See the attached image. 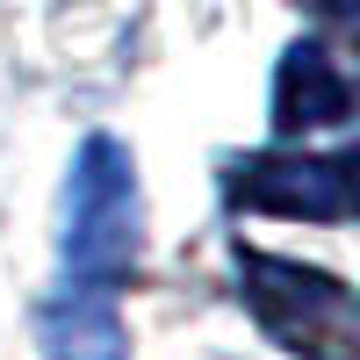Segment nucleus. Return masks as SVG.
Returning <instances> with one entry per match:
<instances>
[{"mask_svg":"<svg viewBox=\"0 0 360 360\" xmlns=\"http://www.w3.org/2000/svg\"><path fill=\"white\" fill-rule=\"evenodd\" d=\"M44 353L51 360H130L123 324H115V295L65 288L58 303H44Z\"/></svg>","mask_w":360,"mask_h":360,"instance_id":"nucleus-5","label":"nucleus"},{"mask_svg":"<svg viewBox=\"0 0 360 360\" xmlns=\"http://www.w3.org/2000/svg\"><path fill=\"white\" fill-rule=\"evenodd\" d=\"M238 281H245L259 324L274 332L288 353L303 360H353V288L324 266H295V259H266V252H238Z\"/></svg>","mask_w":360,"mask_h":360,"instance_id":"nucleus-2","label":"nucleus"},{"mask_svg":"<svg viewBox=\"0 0 360 360\" xmlns=\"http://www.w3.org/2000/svg\"><path fill=\"white\" fill-rule=\"evenodd\" d=\"M346 115H353V79L339 72V58L317 37H303L274 72V123L281 130H324V123H346Z\"/></svg>","mask_w":360,"mask_h":360,"instance_id":"nucleus-4","label":"nucleus"},{"mask_svg":"<svg viewBox=\"0 0 360 360\" xmlns=\"http://www.w3.org/2000/svg\"><path fill=\"white\" fill-rule=\"evenodd\" d=\"M353 166L346 152H259L231 173V202L252 217H310V224H346L353 209Z\"/></svg>","mask_w":360,"mask_h":360,"instance_id":"nucleus-3","label":"nucleus"},{"mask_svg":"<svg viewBox=\"0 0 360 360\" xmlns=\"http://www.w3.org/2000/svg\"><path fill=\"white\" fill-rule=\"evenodd\" d=\"M137 166L115 137H86V152L72 166L65 188V288L115 295V281H130L137 266Z\"/></svg>","mask_w":360,"mask_h":360,"instance_id":"nucleus-1","label":"nucleus"}]
</instances>
